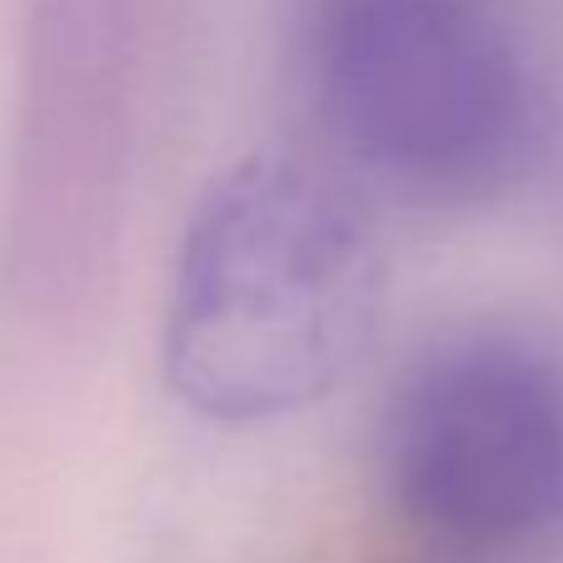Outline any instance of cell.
I'll list each match as a JSON object with an SVG mask.
<instances>
[{"instance_id": "obj_1", "label": "cell", "mask_w": 563, "mask_h": 563, "mask_svg": "<svg viewBox=\"0 0 563 563\" xmlns=\"http://www.w3.org/2000/svg\"><path fill=\"white\" fill-rule=\"evenodd\" d=\"M384 260L340 190L245 159L200 195L165 309V379L220 424L319 405L379 330Z\"/></svg>"}, {"instance_id": "obj_2", "label": "cell", "mask_w": 563, "mask_h": 563, "mask_svg": "<svg viewBox=\"0 0 563 563\" xmlns=\"http://www.w3.org/2000/svg\"><path fill=\"white\" fill-rule=\"evenodd\" d=\"M309 86L334 145L415 200H478L519 175L539 90L484 0H319Z\"/></svg>"}, {"instance_id": "obj_3", "label": "cell", "mask_w": 563, "mask_h": 563, "mask_svg": "<svg viewBox=\"0 0 563 563\" xmlns=\"http://www.w3.org/2000/svg\"><path fill=\"white\" fill-rule=\"evenodd\" d=\"M379 464L405 529L468 559L563 533V369L514 340H459L389 394Z\"/></svg>"}, {"instance_id": "obj_4", "label": "cell", "mask_w": 563, "mask_h": 563, "mask_svg": "<svg viewBox=\"0 0 563 563\" xmlns=\"http://www.w3.org/2000/svg\"><path fill=\"white\" fill-rule=\"evenodd\" d=\"M360 563H478L468 553H454L434 539H419V533H405V543H394V549H374L364 553Z\"/></svg>"}]
</instances>
